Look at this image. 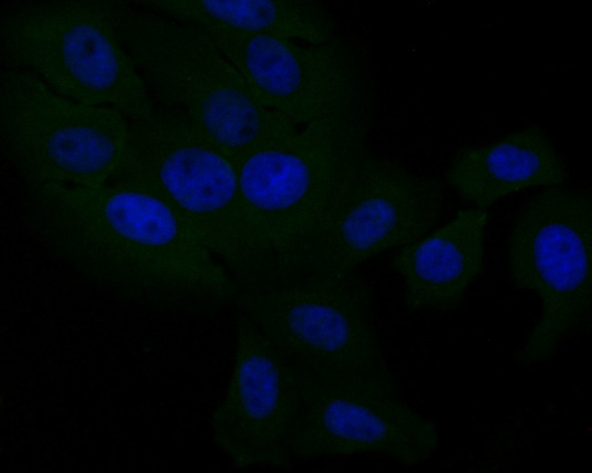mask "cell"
Segmentation results:
<instances>
[{"label": "cell", "mask_w": 592, "mask_h": 473, "mask_svg": "<svg viewBox=\"0 0 592 473\" xmlns=\"http://www.w3.org/2000/svg\"><path fill=\"white\" fill-rule=\"evenodd\" d=\"M567 177L564 160L537 125L459 149L444 173L445 183L464 201L483 209L527 188L562 186Z\"/></svg>", "instance_id": "cell-14"}, {"label": "cell", "mask_w": 592, "mask_h": 473, "mask_svg": "<svg viewBox=\"0 0 592 473\" xmlns=\"http://www.w3.org/2000/svg\"><path fill=\"white\" fill-rule=\"evenodd\" d=\"M485 209L459 210L427 236L402 247L392 261L404 284V305L412 312H445L463 302L485 264Z\"/></svg>", "instance_id": "cell-13"}, {"label": "cell", "mask_w": 592, "mask_h": 473, "mask_svg": "<svg viewBox=\"0 0 592 473\" xmlns=\"http://www.w3.org/2000/svg\"><path fill=\"white\" fill-rule=\"evenodd\" d=\"M507 265L513 286L536 293L541 304L539 318L516 351L515 362H546L590 324L591 195L556 186L531 196L512 224Z\"/></svg>", "instance_id": "cell-7"}, {"label": "cell", "mask_w": 592, "mask_h": 473, "mask_svg": "<svg viewBox=\"0 0 592 473\" xmlns=\"http://www.w3.org/2000/svg\"><path fill=\"white\" fill-rule=\"evenodd\" d=\"M369 126V117L316 120L235 163L243 206L279 285L295 282L306 241L367 150Z\"/></svg>", "instance_id": "cell-6"}, {"label": "cell", "mask_w": 592, "mask_h": 473, "mask_svg": "<svg viewBox=\"0 0 592 473\" xmlns=\"http://www.w3.org/2000/svg\"><path fill=\"white\" fill-rule=\"evenodd\" d=\"M301 404L298 376L255 324L239 312L232 375L211 417L215 443L238 468H287Z\"/></svg>", "instance_id": "cell-11"}, {"label": "cell", "mask_w": 592, "mask_h": 473, "mask_svg": "<svg viewBox=\"0 0 592 473\" xmlns=\"http://www.w3.org/2000/svg\"><path fill=\"white\" fill-rule=\"evenodd\" d=\"M110 182L160 195L223 263L240 292L278 286L277 268L242 203L233 161L179 111L129 121L125 159Z\"/></svg>", "instance_id": "cell-2"}, {"label": "cell", "mask_w": 592, "mask_h": 473, "mask_svg": "<svg viewBox=\"0 0 592 473\" xmlns=\"http://www.w3.org/2000/svg\"><path fill=\"white\" fill-rule=\"evenodd\" d=\"M443 183L367 150L306 241L296 283H325L424 237L441 216Z\"/></svg>", "instance_id": "cell-9"}, {"label": "cell", "mask_w": 592, "mask_h": 473, "mask_svg": "<svg viewBox=\"0 0 592 473\" xmlns=\"http://www.w3.org/2000/svg\"><path fill=\"white\" fill-rule=\"evenodd\" d=\"M0 136L4 156L26 188L97 187L110 182L125 159L129 121L114 107L60 96L30 71L5 69Z\"/></svg>", "instance_id": "cell-8"}, {"label": "cell", "mask_w": 592, "mask_h": 473, "mask_svg": "<svg viewBox=\"0 0 592 473\" xmlns=\"http://www.w3.org/2000/svg\"><path fill=\"white\" fill-rule=\"evenodd\" d=\"M127 2L27 1L0 21L5 69L36 74L73 101L111 106L128 121L149 118L152 96L118 36Z\"/></svg>", "instance_id": "cell-4"}, {"label": "cell", "mask_w": 592, "mask_h": 473, "mask_svg": "<svg viewBox=\"0 0 592 473\" xmlns=\"http://www.w3.org/2000/svg\"><path fill=\"white\" fill-rule=\"evenodd\" d=\"M206 30L255 98L297 126L331 117H369L365 70L356 49L342 38L302 45L269 35Z\"/></svg>", "instance_id": "cell-10"}, {"label": "cell", "mask_w": 592, "mask_h": 473, "mask_svg": "<svg viewBox=\"0 0 592 473\" xmlns=\"http://www.w3.org/2000/svg\"><path fill=\"white\" fill-rule=\"evenodd\" d=\"M146 10L190 22L204 29L299 39L319 45L333 36L326 8L311 0H143Z\"/></svg>", "instance_id": "cell-15"}, {"label": "cell", "mask_w": 592, "mask_h": 473, "mask_svg": "<svg viewBox=\"0 0 592 473\" xmlns=\"http://www.w3.org/2000/svg\"><path fill=\"white\" fill-rule=\"evenodd\" d=\"M234 303L301 380L397 395L372 293L355 272L332 282L239 292Z\"/></svg>", "instance_id": "cell-5"}, {"label": "cell", "mask_w": 592, "mask_h": 473, "mask_svg": "<svg viewBox=\"0 0 592 473\" xmlns=\"http://www.w3.org/2000/svg\"><path fill=\"white\" fill-rule=\"evenodd\" d=\"M301 392V408L291 440L293 457L368 453L413 466L430 458L438 448L434 422L397 395L302 380Z\"/></svg>", "instance_id": "cell-12"}, {"label": "cell", "mask_w": 592, "mask_h": 473, "mask_svg": "<svg viewBox=\"0 0 592 473\" xmlns=\"http://www.w3.org/2000/svg\"><path fill=\"white\" fill-rule=\"evenodd\" d=\"M118 36L151 96L181 112L234 165L300 128L255 98L201 26L127 2Z\"/></svg>", "instance_id": "cell-3"}, {"label": "cell", "mask_w": 592, "mask_h": 473, "mask_svg": "<svg viewBox=\"0 0 592 473\" xmlns=\"http://www.w3.org/2000/svg\"><path fill=\"white\" fill-rule=\"evenodd\" d=\"M24 209L49 254L122 300L205 317L240 292L184 218L142 184H47L26 188Z\"/></svg>", "instance_id": "cell-1"}]
</instances>
